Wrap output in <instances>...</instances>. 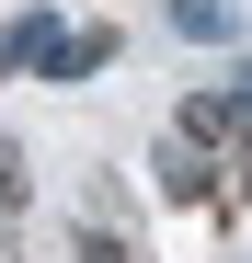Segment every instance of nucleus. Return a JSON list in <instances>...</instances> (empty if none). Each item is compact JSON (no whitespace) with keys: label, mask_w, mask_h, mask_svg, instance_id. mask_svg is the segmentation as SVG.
Masks as SVG:
<instances>
[{"label":"nucleus","mask_w":252,"mask_h":263,"mask_svg":"<svg viewBox=\"0 0 252 263\" xmlns=\"http://www.w3.org/2000/svg\"><path fill=\"white\" fill-rule=\"evenodd\" d=\"M184 138L195 149H252V92H195L184 103Z\"/></svg>","instance_id":"1"},{"label":"nucleus","mask_w":252,"mask_h":263,"mask_svg":"<svg viewBox=\"0 0 252 263\" xmlns=\"http://www.w3.org/2000/svg\"><path fill=\"white\" fill-rule=\"evenodd\" d=\"M46 58H58V23L46 12H23L12 34H0V69H46Z\"/></svg>","instance_id":"2"},{"label":"nucleus","mask_w":252,"mask_h":263,"mask_svg":"<svg viewBox=\"0 0 252 263\" xmlns=\"http://www.w3.org/2000/svg\"><path fill=\"white\" fill-rule=\"evenodd\" d=\"M103 58H115V34L92 23V34H58V58H46V69H58V80H80V69H103Z\"/></svg>","instance_id":"3"},{"label":"nucleus","mask_w":252,"mask_h":263,"mask_svg":"<svg viewBox=\"0 0 252 263\" xmlns=\"http://www.w3.org/2000/svg\"><path fill=\"white\" fill-rule=\"evenodd\" d=\"M160 195L195 206V195H206V160H195V149H160Z\"/></svg>","instance_id":"4"}]
</instances>
